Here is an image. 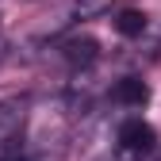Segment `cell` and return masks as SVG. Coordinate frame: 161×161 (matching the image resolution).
Wrapping results in <instances>:
<instances>
[{"instance_id": "cell-1", "label": "cell", "mask_w": 161, "mask_h": 161, "mask_svg": "<svg viewBox=\"0 0 161 161\" xmlns=\"http://www.w3.org/2000/svg\"><path fill=\"white\" fill-rule=\"evenodd\" d=\"M157 146V134L150 123H142V119H127L123 127H119V150L123 153H134V157H142Z\"/></svg>"}, {"instance_id": "cell-2", "label": "cell", "mask_w": 161, "mask_h": 161, "mask_svg": "<svg viewBox=\"0 0 161 161\" xmlns=\"http://www.w3.org/2000/svg\"><path fill=\"white\" fill-rule=\"evenodd\" d=\"M62 54H65L69 65H92L100 58V42L88 38V35H77V38H69V42L62 46Z\"/></svg>"}, {"instance_id": "cell-3", "label": "cell", "mask_w": 161, "mask_h": 161, "mask_svg": "<svg viewBox=\"0 0 161 161\" xmlns=\"http://www.w3.org/2000/svg\"><path fill=\"white\" fill-rule=\"evenodd\" d=\"M19 123H23V111L0 104V161H4L8 153H15L12 142H15V134H19Z\"/></svg>"}, {"instance_id": "cell-4", "label": "cell", "mask_w": 161, "mask_h": 161, "mask_svg": "<svg viewBox=\"0 0 161 161\" xmlns=\"http://www.w3.org/2000/svg\"><path fill=\"white\" fill-rule=\"evenodd\" d=\"M119 104H127V108H142L146 100H150V88H146V80H138V77H127V80H119L115 92H111Z\"/></svg>"}, {"instance_id": "cell-5", "label": "cell", "mask_w": 161, "mask_h": 161, "mask_svg": "<svg viewBox=\"0 0 161 161\" xmlns=\"http://www.w3.org/2000/svg\"><path fill=\"white\" fill-rule=\"evenodd\" d=\"M115 31L123 35V38H138V35L146 31V15H142V12H134V8L119 12V15H115Z\"/></svg>"}, {"instance_id": "cell-6", "label": "cell", "mask_w": 161, "mask_h": 161, "mask_svg": "<svg viewBox=\"0 0 161 161\" xmlns=\"http://www.w3.org/2000/svg\"><path fill=\"white\" fill-rule=\"evenodd\" d=\"M108 8H111V0H73V19H92Z\"/></svg>"}, {"instance_id": "cell-7", "label": "cell", "mask_w": 161, "mask_h": 161, "mask_svg": "<svg viewBox=\"0 0 161 161\" xmlns=\"http://www.w3.org/2000/svg\"><path fill=\"white\" fill-rule=\"evenodd\" d=\"M4 161H38V157H31V153H19V150H15V153H8Z\"/></svg>"}]
</instances>
